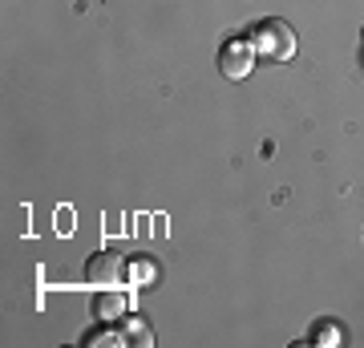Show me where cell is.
<instances>
[{
  "label": "cell",
  "mask_w": 364,
  "mask_h": 348,
  "mask_svg": "<svg viewBox=\"0 0 364 348\" xmlns=\"http://www.w3.org/2000/svg\"><path fill=\"white\" fill-rule=\"evenodd\" d=\"M247 41H251V49H255V57H267V61H287V57L296 53V33H291V25L279 21V16L259 21V25L251 28Z\"/></svg>",
  "instance_id": "1"
},
{
  "label": "cell",
  "mask_w": 364,
  "mask_h": 348,
  "mask_svg": "<svg viewBox=\"0 0 364 348\" xmlns=\"http://www.w3.org/2000/svg\"><path fill=\"white\" fill-rule=\"evenodd\" d=\"M93 320H102V324H114L122 320L126 312H130V296L126 292H117V288H102L97 296H93Z\"/></svg>",
  "instance_id": "4"
},
{
  "label": "cell",
  "mask_w": 364,
  "mask_h": 348,
  "mask_svg": "<svg viewBox=\"0 0 364 348\" xmlns=\"http://www.w3.org/2000/svg\"><path fill=\"white\" fill-rule=\"evenodd\" d=\"M81 344H85V348H102V344L122 348V344H126V332H117V328H93V332L81 336Z\"/></svg>",
  "instance_id": "7"
},
{
  "label": "cell",
  "mask_w": 364,
  "mask_h": 348,
  "mask_svg": "<svg viewBox=\"0 0 364 348\" xmlns=\"http://www.w3.org/2000/svg\"><path fill=\"white\" fill-rule=\"evenodd\" d=\"M122 332H126V344H142V348L154 344V332H150V324H146L142 316H126Z\"/></svg>",
  "instance_id": "5"
},
{
  "label": "cell",
  "mask_w": 364,
  "mask_h": 348,
  "mask_svg": "<svg viewBox=\"0 0 364 348\" xmlns=\"http://www.w3.org/2000/svg\"><path fill=\"white\" fill-rule=\"evenodd\" d=\"M126 280H130V284H150V280H154V263H150V255L126 259Z\"/></svg>",
  "instance_id": "8"
},
{
  "label": "cell",
  "mask_w": 364,
  "mask_h": 348,
  "mask_svg": "<svg viewBox=\"0 0 364 348\" xmlns=\"http://www.w3.org/2000/svg\"><path fill=\"white\" fill-rule=\"evenodd\" d=\"M85 280L93 288H122V280H126V259L117 255V251H93L85 259Z\"/></svg>",
  "instance_id": "2"
},
{
  "label": "cell",
  "mask_w": 364,
  "mask_h": 348,
  "mask_svg": "<svg viewBox=\"0 0 364 348\" xmlns=\"http://www.w3.org/2000/svg\"><path fill=\"white\" fill-rule=\"evenodd\" d=\"M219 69H223V78H231V81H243V78H247L251 69H255V49H251V41H243V37L223 41Z\"/></svg>",
  "instance_id": "3"
},
{
  "label": "cell",
  "mask_w": 364,
  "mask_h": 348,
  "mask_svg": "<svg viewBox=\"0 0 364 348\" xmlns=\"http://www.w3.org/2000/svg\"><path fill=\"white\" fill-rule=\"evenodd\" d=\"M308 344H320V348H336V344H344V332L336 328V320H320L312 328V340Z\"/></svg>",
  "instance_id": "6"
}]
</instances>
